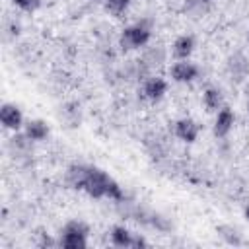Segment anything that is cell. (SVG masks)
I'll return each mask as SVG.
<instances>
[{
    "mask_svg": "<svg viewBox=\"0 0 249 249\" xmlns=\"http://www.w3.org/2000/svg\"><path fill=\"white\" fill-rule=\"evenodd\" d=\"M152 31H154V21L150 18H140L134 23H128L119 31L117 45L123 53L140 51L152 43Z\"/></svg>",
    "mask_w": 249,
    "mask_h": 249,
    "instance_id": "6da1fadb",
    "label": "cell"
},
{
    "mask_svg": "<svg viewBox=\"0 0 249 249\" xmlns=\"http://www.w3.org/2000/svg\"><path fill=\"white\" fill-rule=\"evenodd\" d=\"M113 181H115V179H113L105 169H101V167H97V165H91V167H89V173H88V177H86V183H84L82 193H86L89 198H95V200L107 198Z\"/></svg>",
    "mask_w": 249,
    "mask_h": 249,
    "instance_id": "7a4b0ae2",
    "label": "cell"
},
{
    "mask_svg": "<svg viewBox=\"0 0 249 249\" xmlns=\"http://www.w3.org/2000/svg\"><path fill=\"white\" fill-rule=\"evenodd\" d=\"M224 72L233 86L245 84L249 80V56L243 51L230 53L226 58V64H224Z\"/></svg>",
    "mask_w": 249,
    "mask_h": 249,
    "instance_id": "3957f363",
    "label": "cell"
},
{
    "mask_svg": "<svg viewBox=\"0 0 249 249\" xmlns=\"http://www.w3.org/2000/svg\"><path fill=\"white\" fill-rule=\"evenodd\" d=\"M169 54H171V51H169L163 43L158 41V43H150V45H146V47L142 49V54H140L138 58L142 60V64H144L152 74H156L160 68L165 66Z\"/></svg>",
    "mask_w": 249,
    "mask_h": 249,
    "instance_id": "277c9868",
    "label": "cell"
},
{
    "mask_svg": "<svg viewBox=\"0 0 249 249\" xmlns=\"http://www.w3.org/2000/svg\"><path fill=\"white\" fill-rule=\"evenodd\" d=\"M169 89V82L161 76V74H150L142 84H140V97L150 101V103H158L165 97Z\"/></svg>",
    "mask_w": 249,
    "mask_h": 249,
    "instance_id": "5b68a950",
    "label": "cell"
},
{
    "mask_svg": "<svg viewBox=\"0 0 249 249\" xmlns=\"http://www.w3.org/2000/svg\"><path fill=\"white\" fill-rule=\"evenodd\" d=\"M200 76V68L198 64H195L191 58L189 60H175L171 66H169V78L175 82V84H193L196 78Z\"/></svg>",
    "mask_w": 249,
    "mask_h": 249,
    "instance_id": "8992f818",
    "label": "cell"
},
{
    "mask_svg": "<svg viewBox=\"0 0 249 249\" xmlns=\"http://www.w3.org/2000/svg\"><path fill=\"white\" fill-rule=\"evenodd\" d=\"M235 126V111L230 105H224L222 109L216 111L214 115V123H212V134L218 140H226L230 136V132Z\"/></svg>",
    "mask_w": 249,
    "mask_h": 249,
    "instance_id": "52a82bcc",
    "label": "cell"
},
{
    "mask_svg": "<svg viewBox=\"0 0 249 249\" xmlns=\"http://www.w3.org/2000/svg\"><path fill=\"white\" fill-rule=\"evenodd\" d=\"M173 134L183 144H195L200 136V124L193 117H181L173 123Z\"/></svg>",
    "mask_w": 249,
    "mask_h": 249,
    "instance_id": "ba28073f",
    "label": "cell"
},
{
    "mask_svg": "<svg viewBox=\"0 0 249 249\" xmlns=\"http://www.w3.org/2000/svg\"><path fill=\"white\" fill-rule=\"evenodd\" d=\"M0 123L6 130H12V132H19V128L25 124V119H23V113L21 109L16 105V103H2L0 105Z\"/></svg>",
    "mask_w": 249,
    "mask_h": 249,
    "instance_id": "9c48e42d",
    "label": "cell"
},
{
    "mask_svg": "<svg viewBox=\"0 0 249 249\" xmlns=\"http://www.w3.org/2000/svg\"><path fill=\"white\" fill-rule=\"evenodd\" d=\"M195 49H196V41H195V37H193L191 33H181V35H177V37L173 39L171 47H169L171 56H173L175 60H189V58L193 56Z\"/></svg>",
    "mask_w": 249,
    "mask_h": 249,
    "instance_id": "30bf717a",
    "label": "cell"
},
{
    "mask_svg": "<svg viewBox=\"0 0 249 249\" xmlns=\"http://www.w3.org/2000/svg\"><path fill=\"white\" fill-rule=\"evenodd\" d=\"M89 167L88 163H82V161H74L66 167L64 171V183L66 187L74 189V191H82L84 189V183H86V177L89 173Z\"/></svg>",
    "mask_w": 249,
    "mask_h": 249,
    "instance_id": "8fae6325",
    "label": "cell"
},
{
    "mask_svg": "<svg viewBox=\"0 0 249 249\" xmlns=\"http://www.w3.org/2000/svg\"><path fill=\"white\" fill-rule=\"evenodd\" d=\"M214 0H183L181 14L189 19H202L212 12Z\"/></svg>",
    "mask_w": 249,
    "mask_h": 249,
    "instance_id": "7c38bea8",
    "label": "cell"
},
{
    "mask_svg": "<svg viewBox=\"0 0 249 249\" xmlns=\"http://www.w3.org/2000/svg\"><path fill=\"white\" fill-rule=\"evenodd\" d=\"M23 132H25V136H27L29 140H33V142H43V140L49 138L51 126H49L47 121H43V119H29V121H25V124H23Z\"/></svg>",
    "mask_w": 249,
    "mask_h": 249,
    "instance_id": "4fadbf2b",
    "label": "cell"
},
{
    "mask_svg": "<svg viewBox=\"0 0 249 249\" xmlns=\"http://www.w3.org/2000/svg\"><path fill=\"white\" fill-rule=\"evenodd\" d=\"M202 105L208 113H216L218 109H222L226 105L224 99V91L218 86H208L202 89Z\"/></svg>",
    "mask_w": 249,
    "mask_h": 249,
    "instance_id": "5bb4252c",
    "label": "cell"
},
{
    "mask_svg": "<svg viewBox=\"0 0 249 249\" xmlns=\"http://www.w3.org/2000/svg\"><path fill=\"white\" fill-rule=\"evenodd\" d=\"M144 148L146 152L150 154L152 160H163L167 156V146H165V140L160 136V134H146L144 136Z\"/></svg>",
    "mask_w": 249,
    "mask_h": 249,
    "instance_id": "9a60e30c",
    "label": "cell"
},
{
    "mask_svg": "<svg viewBox=\"0 0 249 249\" xmlns=\"http://www.w3.org/2000/svg\"><path fill=\"white\" fill-rule=\"evenodd\" d=\"M89 235H80V233H70V231H60L58 233V247L62 249H86L89 245Z\"/></svg>",
    "mask_w": 249,
    "mask_h": 249,
    "instance_id": "2e32d148",
    "label": "cell"
},
{
    "mask_svg": "<svg viewBox=\"0 0 249 249\" xmlns=\"http://www.w3.org/2000/svg\"><path fill=\"white\" fill-rule=\"evenodd\" d=\"M216 233H218V237L224 241V243H228V245H241L243 243V233H241V230L239 228H235L233 224H220L218 228H216Z\"/></svg>",
    "mask_w": 249,
    "mask_h": 249,
    "instance_id": "e0dca14e",
    "label": "cell"
},
{
    "mask_svg": "<svg viewBox=\"0 0 249 249\" xmlns=\"http://www.w3.org/2000/svg\"><path fill=\"white\" fill-rule=\"evenodd\" d=\"M132 230H128L124 224H117L109 230V241L115 247H130Z\"/></svg>",
    "mask_w": 249,
    "mask_h": 249,
    "instance_id": "ac0fdd59",
    "label": "cell"
},
{
    "mask_svg": "<svg viewBox=\"0 0 249 249\" xmlns=\"http://www.w3.org/2000/svg\"><path fill=\"white\" fill-rule=\"evenodd\" d=\"M62 119L68 126H80L82 123V107L76 101H68L62 107Z\"/></svg>",
    "mask_w": 249,
    "mask_h": 249,
    "instance_id": "d6986e66",
    "label": "cell"
},
{
    "mask_svg": "<svg viewBox=\"0 0 249 249\" xmlns=\"http://www.w3.org/2000/svg\"><path fill=\"white\" fill-rule=\"evenodd\" d=\"M148 228H152V230H156L158 233L165 235V233H171L173 224H171V220H169L165 214L152 210V214H150V222H148Z\"/></svg>",
    "mask_w": 249,
    "mask_h": 249,
    "instance_id": "ffe728a7",
    "label": "cell"
},
{
    "mask_svg": "<svg viewBox=\"0 0 249 249\" xmlns=\"http://www.w3.org/2000/svg\"><path fill=\"white\" fill-rule=\"evenodd\" d=\"M101 4H103L105 12H107L109 16H113V18H123V16L128 12L132 0H101Z\"/></svg>",
    "mask_w": 249,
    "mask_h": 249,
    "instance_id": "44dd1931",
    "label": "cell"
},
{
    "mask_svg": "<svg viewBox=\"0 0 249 249\" xmlns=\"http://www.w3.org/2000/svg\"><path fill=\"white\" fill-rule=\"evenodd\" d=\"M60 231H70V233H80V235H89V226L84 222V220H68Z\"/></svg>",
    "mask_w": 249,
    "mask_h": 249,
    "instance_id": "7402d4cb",
    "label": "cell"
},
{
    "mask_svg": "<svg viewBox=\"0 0 249 249\" xmlns=\"http://www.w3.org/2000/svg\"><path fill=\"white\" fill-rule=\"evenodd\" d=\"M148 239L144 237V233H136L132 231V239H130V247L128 249H142V247H148Z\"/></svg>",
    "mask_w": 249,
    "mask_h": 249,
    "instance_id": "603a6c76",
    "label": "cell"
},
{
    "mask_svg": "<svg viewBox=\"0 0 249 249\" xmlns=\"http://www.w3.org/2000/svg\"><path fill=\"white\" fill-rule=\"evenodd\" d=\"M41 6H43V0H25V2L19 6V10L25 12V14H33V12H37Z\"/></svg>",
    "mask_w": 249,
    "mask_h": 249,
    "instance_id": "cb8c5ba5",
    "label": "cell"
},
{
    "mask_svg": "<svg viewBox=\"0 0 249 249\" xmlns=\"http://www.w3.org/2000/svg\"><path fill=\"white\" fill-rule=\"evenodd\" d=\"M39 247H58V239H53L51 235L43 233V237L39 239Z\"/></svg>",
    "mask_w": 249,
    "mask_h": 249,
    "instance_id": "d4e9b609",
    "label": "cell"
},
{
    "mask_svg": "<svg viewBox=\"0 0 249 249\" xmlns=\"http://www.w3.org/2000/svg\"><path fill=\"white\" fill-rule=\"evenodd\" d=\"M243 218L249 222V202H247V204H245V208H243Z\"/></svg>",
    "mask_w": 249,
    "mask_h": 249,
    "instance_id": "484cf974",
    "label": "cell"
},
{
    "mask_svg": "<svg viewBox=\"0 0 249 249\" xmlns=\"http://www.w3.org/2000/svg\"><path fill=\"white\" fill-rule=\"evenodd\" d=\"M12 2H14V4H16V8H19V6H21V4H23V2H25V0H12Z\"/></svg>",
    "mask_w": 249,
    "mask_h": 249,
    "instance_id": "4316f807",
    "label": "cell"
},
{
    "mask_svg": "<svg viewBox=\"0 0 249 249\" xmlns=\"http://www.w3.org/2000/svg\"><path fill=\"white\" fill-rule=\"evenodd\" d=\"M245 107H247V119H249V93H247V103H245Z\"/></svg>",
    "mask_w": 249,
    "mask_h": 249,
    "instance_id": "83f0119b",
    "label": "cell"
},
{
    "mask_svg": "<svg viewBox=\"0 0 249 249\" xmlns=\"http://www.w3.org/2000/svg\"><path fill=\"white\" fill-rule=\"evenodd\" d=\"M247 41H249V31H247Z\"/></svg>",
    "mask_w": 249,
    "mask_h": 249,
    "instance_id": "f1b7e54d",
    "label": "cell"
}]
</instances>
